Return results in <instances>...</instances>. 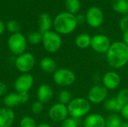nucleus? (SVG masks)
<instances>
[{
	"mask_svg": "<svg viewBox=\"0 0 128 127\" xmlns=\"http://www.w3.org/2000/svg\"><path fill=\"white\" fill-rule=\"evenodd\" d=\"M108 64L115 70L124 67L128 63V46L122 41H116L111 46L106 53Z\"/></svg>",
	"mask_w": 128,
	"mask_h": 127,
	"instance_id": "f257e3e1",
	"label": "nucleus"
},
{
	"mask_svg": "<svg viewBox=\"0 0 128 127\" xmlns=\"http://www.w3.org/2000/svg\"><path fill=\"white\" fill-rule=\"evenodd\" d=\"M77 25L76 15L67 11L58 13L53 19V28L59 34L66 35L72 33Z\"/></svg>",
	"mask_w": 128,
	"mask_h": 127,
	"instance_id": "f03ea898",
	"label": "nucleus"
},
{
	"mask_svg": "<svg viewBox=\"0 0 128 127\" xmlns=\"http://www.w3.org/2000/svg\"><path fill=\"white\" fill-rule=\"evenodd\" d=\"M67 106L70 117L75 119H79L86 116L91 110V103L88 99L83 97L72 99Z\"/></svg>",
	"mask_w": 128,
	"mask_h": 127,
	"instance_id": "7ed1b4c3",
	"label": "nucleus"
},
{
	"mask_svg": "<svg viewBox=\"0 0 128 127\" xmlns=\"http://www.w3.org/2000/svg\"><path fill=\"white\" fill-rule=\"evenodd\" d=\"M27 43V38L21 32L10 34L7 41L8 49L16 56L26 52Z\"/></svg>",
	"mask_w": 128,
	"mask_h": 127,
	"instance_id": "20e7f679",
	"label": "nucleus"
},
{
	"mask_svg": "<svg viewBox=\"0 0 128 127\" xmlns=\"http://www.w3.org/2000/svg\"><path fill=\"white\" fill-rule=\"evenodd\" d=\"M42 44L44 49L50 53L58 52L62 44V40L59 34L55 31H48L43 33Z\"/></svg>",
	"mask_w": 128,
	"mask_h": 127,
	"instance_id": "39448f33",
	"label": "nucleus"
},
{
	"mask_svg": "<svg viewBox=\"0 0 128 127\" xmlns=\"http://www.w3.org/2000/svg\"><path fill=\"white\" fill-rule=\"evenodd\" d=\"M36 59L31 52H24L16 57L14 61L15 67L22 73H29L34 67Z\"/></svg>",
	"mask_w": 128,
	"mask_h": 127,
	"instance_id": "423d86ee",
	"label": "nucleus"
},
{
	"mask_svg": "<svg viewBox=\"0 0 128 127\" xmlns=\"http://www.w3.org/2000/svg\"><path fill=\"white\" fill-rule=\"evenodd\" d=\"M54 82L60 87L71 86L76 81L75 73L67 68H59L52 75Z\"/></svg>",
	"mask_w": 128,
	"mask_h": 127,
	"instance_id": "0eeeda50",
	"label": "nucleus"
},
{
	"mask_svg": "<svg viewBox=\"0 0 128 127\" xmlns=\"http://www.w3.org/2000/svg\"><path fill=\"white\" fill-rule=\"evenodd\" d=\"M108 90L101 85L92 86L88 93V100L91 104H100L104 103L108 97Z\"/></svg>",
	"mask_w": 128,
	"mask_h": 127,
	"instance_id": "6e6552de",
	"label": "nucleus"
},
{
	"mask_svg": "<svg viewBox=\"0 0 128 127\" xmlns=\"http://www.w3.org/2000/svg\"><path fill=\"white\" fill-rule=\"evenodd\" d=\"M85 15L87 24L92 28L100 27L104 21V12L100 7L96 6L89 7Z\"/></svg>",
	"mask_w": 128,
	"mask_h": 127,
	"instance_id": "1a4fd4ad",
	"label": "nucleus"
},
{
	"mask_svg": "<svg viewBox=\"0 0 128 127\" xmlns=\"http://www.w3.org/2000/svg\"><path fill=\"white\" fill-rule=\"evenodd\" d=\"M34 77L30 73H22L14 81V88L17 93L28 92L34 85Z\"/></svg>",
	"mask_w": 128,
	"mask_h": 127,
	"instance_id": "9d476101",
	"label": "nucleus"
},
{
	"mask_svg": "<svg viewBox=\"0 0 128 127\" xmlns=\"http://www.w3.org/2000/svg\"><path fill=\"white\" fill-rule=\"evenodd\" d=\"M111 46L110 38L105 34H96L92 37L91 47L98 53H106Z\"/></svg>",
	"mask_w": 128,
	"mask_h": 127,
	"instance_id": "9b49d317",
	"label": "nucleus"
},
{
	"mask_svg": "<svg viewBox=\"0 0 128 127\" xmlns=\"http://www.w3.org/2000/svg\"><path fill=\"white\" fill-rule=\"evenodd\" d=\"M49 118L54 122H62L67 118H68V110L66 105L62 103H56L52 105L49 109Z\"/></svg>",
	"mask_w": 128,
	"mask_h": 127,
	"instance_id": "f8f14e48",
	"label": "nucleus"
},
{
	"mask_svg": "<svg viewBox=\"0 0 128 127\" xmlns=\"http://www.w3.org/2000/svg\"><path fill=\"white\" fill-rule=\"evenodd\" d=\"M121 83V77L116 71H109L102 78V85L107 90L116 89Z\"/></svg>",
	"mask_w": 128,
	"mask_h": 127,
	"instance_id": "ddd939ff",
	"label": "nucleus"
},
{
	"mask_svg": "<svg viewBox=\"0 0 128 127\" xmlns=\"http://www.w3.org/2000/svg\"><path fill=\"white\" fill-rule=\"evenodd\" d=\"M36 95L38 100L45 104L49 103L52 99L54 93L50 85L47 84H42L38 88Z\"/></svg>",
	"mask_w": 128,
	"mask_h": 127,
	"instance_id": "4468645a",
	"label": "nucleus"
},
{
	"mask_svg": "<svg viewBox=\"0 0 128 127\" xmlns=\"http://www.w3.org/2000/svg\"><path fill=\"white\" fill-rule=\"evenodd\" d=\"M84 127H106V119L98 113H93L86 116L83 121Z\"/></svg>",
	"mask_w": 128,
	"mask_h": 127,
	"instance_id": "2eb2a0df",
	"label": "nucleus"
},
{
	"mask_svg": "<svg viewBox=\"0 0 128 127\" xmlns=\"http://www.w3.org/2000/svg\"><path fill=\"white\" fill-rule=\"evenodd\" d=\"M15 120V113L12 109L0 108V127H10Z\"/></svg>",
	"mask_w": 128,
	"mask_h": 127,
	"instance_id": "dca6fc26",
	"label": "nucleus"
},
{
	"mask_svg": "<svg viewBox=\"0 0 128 127\" xmlns=\"http://www.w3.org/2000/svg\"><path fill=\"white\" fill-rule=\"evenodd\" d=\"M53 26V20L52 16L47 13H43L38 18V27L39 31L43 34L46 31H50Z\"/></svg>",
	"mask_w": 128,
	"mask_h": 127,
	"instance_id": "f3484780",
	"label": "nucleus"
},
{
	"mask_svg": "<svg viewBox=\"0 0 128 127\" xmlns=\"http://www.w3.org/2000/svg\"><path fill=\"white\" fill-rule=\"evenodd\" d=\"M40 67L44 73L53 74L57 70V64L52 58L45 57L40 61Z\"/></svg>",
	"mask_w": 128,
	"mask_h": 127,
	"instance_id": "a211bd4d",
	"label": "nucleus"
},
{
	"mask_svg": "<svg viewBox=\"0 0 128 127\" xmlns=\"http://www.w3.org/2000/svg\"><path fill=\"white\" fill-rule=\"evenodd\" d=\"M3 103L5 107L9 109H12L21 105L20 94L17 92L7 94L3 98Z\"/></svg>",
	"mask_w": 128,
	"mask_h": 127,
	"instance_id": "6ab92c4d",
	"label": "nucleus"
},
{
	"mask_svg": "<svg viewBox=\"0 0 128 127\" xmlns=\"http://www.w3.org/2000/svg\"><path fill=\"white\" fill-rule=\"evenodd\" d=\"M92 37L86 33L80 34L75 39V45L81 49H85L91 46Z\"/></svg>",
	"mask_w": 128,
	"mask_h": 127,
	"instance_id": "aec40b11",
	"label": "nucleus"
},
{
	"mask_svg": "<svg viewBox=\"0 0 128 127\" xmlns=\"http://www.w3.org/2000/svg\"><path fill=\"white\" fill-rule=\"evenodd\" d=\"M112 9L123 15L128 14V0H111Z\"/></svg>",
	"mask_w": 128,
	"mask_h": 127,
	"instance_id": "412c9836",
	"label": "nucleus"
},
{
	"mask_svg": "<svg viewBox=\"0 0 128 127\" xmlns=\"http://www.w3.org/2000/svg\"><path fill=\"white\" fill-rule=\"evenodd\" d=\"M104 108L108 112H120L123 108V106H122L118 103L116 97H112V98L107 99L104 103Z\"/></svg>",
	"mask_w": 128,
	"mask_h": 127,
	"instance_id": "4be33fe9",
	"label": "nucleus"
},
{
	"mask_svg": "<svg viewBox=\"0 0 128 127\" xmlns=\"http://www.w3.org/2000/svg\"><path fill=\"white\" fill-rule=\"evenodd\" d=\"M64 6L67 12L76 15L80 10L81 2L80 0H65Z\"/></svg>",
	"mask_w": 128,
	"mask_h": 127,
	"instance_id": "5701e85b",
	"label": "nucleus"
},
{
	"mask_svg": "<svg viewBox=\"0 0 128 127\" xmlns=\"http://www.w3.org/2000/svg\"><path fill=\"white\" fill-rule=\"evenodd\" d=\"M122 122L121 117L118 115L113 113L106 118V127H120Z\"/></svg>",
	"mask_w": 128,
	"mask_h": 127,
	"instance_id": "b1692460",
	"label": "nucleus"
},
{
	"mask_svg": "<svg viewBox=\"0 0 128 127\" xmlns=\"http://www.w3.org/2000/svg\"><path fill=\"white\" fill-rule=\"evenodd\" d=\"M27 41L30 44L32 45H38L42 43L43 39V34L40 31H34L28 34L27 36Z\"/></svg>",
	"mask_w": 128,
	"mask_h": 127,
	"instance_id": "393cba45",
	"label": "nucleus"
},
{
	"mask_svg": "<svg viewBox=\"0 0 128 127\" xmlns=\"http://www.w3.org/2000/svg\"><path fill=\"white\" fill-rule=\"evenodd\" d=\"M5 27L6 29L12 34H15V33H18L20 32V25L18 22V21L15 20V19H10L8 20L7 22V23L5 24Z\"/></svg>",
	"mask_w": 128,
	"mask_h": 127,
	"instance_id": "a878e982",
	"label": "nucleus"
},
{
	"mask_svg": "<svg viewBox=\"0 0 128 127\" xmlns=\"http://www.w3.org/2000/svg\"><path fill=\"white\" fill-rule=\"evenodd\" d=\"M72 100L71 93L67 90H62L58 94V103L68 106V103Z\"/></svg>",
	"mask_w": 128,
	"mask_h": 127,
	"instance_id": "bb28decb",
	"label": "nucleus"
},
{
	"mask_svg": "<svg viewBox=\"0 0 128 127\" xmlns=\"http://www.w3.org/2000/svg\"><path fill=\"white\" fill-rule=\"evenodd\" d=\"M116 97L122 106H124L128 104V88L122 89Z\"/></svg>",
	"mask_w": 128,
	"mask_h": 127,
	"instance_id": "cd10ccee",
	"label": "nucleus"
},
{
	"mask_svg": "<svg viewBox=\"0 0 128 127\" xmlns=\"http://www.w3.org/2000/svg\"><path fill=\"white\" fill-rule=\"evenodd\" d=\"M37 123L35 120L30 116L23 117L20 121V127H37Z\"/></svg>",
	"mask_w": 128,
	"mask_h": 127,
	"instance_id": "c85d7f7f",
	"label": "nucleus"
},
{
	"mask_svg": "<svg viewBox=\"0 0 128 127\" xmlns=\"http://www.w3.org/2000/svg\"><path fill=\"white\" fill-rule=\"evenodd\" d=\"M78 119L70 117L62 122L61 127H78Z\"/></svg>",
	"mask_w": 128,
	"mask_h": 127,
	"instance_id": "c756f323",
	"label": "nucleus"
},
{
	"mask_svg": "<svg viewBox=\"0 0 128 127\" xmlns=\"http://www.w3.org/2000/svg\"><path fill=\"white\" fill-rule=\"evenodd\" d=\"M44 103H42L41 102H40L38 100L34 102L31 106V110H32V113H34L35 115H38V114L41 113L44 111Z\"/></svg>",
	"mask_w": 128,
	"mask_h": 127,
	"instance_id": "7c9ffc66",
	"label": "nucleus"
},
{
	"mask_svg": "<svg viewBox=\"0 0 128 127\" xmlns=\"http://www.w3.org/2000/svg\"><path fill=\"white\" fill-rule=\"evenodd\" d=\"M119 28L122 31H126L128 30V16H124L119 21Z\"/></svg>",
	"mask_w": 128,
	"mask_h": 127,
	"instance_id": "2f4dec72",
	"label": "nucleus"
},
{
	"mask_svg": "<svg viewBox=\"0 0 128 127\" xmlns=\"http://www.w3.org/2000/svg\"><path fill=\"white\" fill-rule=\"evenodd\" d=\"M20 97L21 100V105L22 104H26L29 100H30V95L28 92H23V93H19Z\"/></svg>",
	"mask_w": 128,
	"mask_h": 127,
	"instance_id": "473e14b6",
	"label": "nucleus"
},
{
	"mask_svg": "<svg viewBox=\"0 0 128 127\" xmlns=\"http://www.w3.org/2000/svg\"><path fill=\"white\" fill-rule=\"evenodd\" d=\"M8 92V86L4 82H0V97H4Z\"/></svg>",
	"mask_w": 128,
	"mask_h": 127,
	"instance_id": "72a5a7b5",
	"label": "nucleus"
},
{
	"mask_svg": "<svg viewBox=\"0 0 128 127\" xmlns=\"http://www.w3.org/2000/svg\"><path fill=\"white\" fill-rule=\"evenodd\" d=\"M120 113H121L122 118L124 120H126V121H128V104L123 106V108L121 110Z\"/></svg>",
	"mask_w": 128,
	"mask_h": 127,
	"instance_id": "f704fd0d",
	"label": "nucleus"
},
{
	"mask_svg": "<svg viewBox=\"0 0 128 127\" xmlns=\"http://www.w3.org/2000/svg\"><path fill=\"white\" fill-rule=\"evenodd\" d=\"M76 21H77V24H83L84 22H86V15L82 14V13H78L76 15Z\"/></svg>",
	"mask_w": 128,
	"mask_h": 127,
	"instance_id": "c9c22d12",
	"label": "nucleus"
},
{
	"mask_svg": "<svg viewBox=\"0 0 128 127\" xmlns=\"http://www.w3.org/2000/svg\"><path fill=\"white\" fill-rule=\"evenodd\" d=\"M122 39H123V43H124L126 45L128 46V30L126 31L123 32V35H122Z\"/></svg>",
	"mask_w": 128,
	"mask_h": 127,
	"instance_id": "e433bc0d",
	"label": "nucleus"
},
{
	"mask_svg": "<svg viewBox=\"0 0 128 127\" xmlns=\"http://www.w3.org/2000/svg\"><path fill=\"white\" fill-rule=\"evenodd\" d=\"M5 29H6L5 24L4 23V22H3V21H2V20L0 19V36H1L4 32Z\"/></svg>",
	"mask_w": 128,
	"mask_h": 127,
	"instance_id": "4c0bfd02",
	"label": "nucleus"
},
{
	"mask_svg": "<svg viewBox=\"0 0 128 127\" xmlns=\"http://www.w3.org/2000/svg\"><path fill=\"white\" fill-rule=\"evenodd\" d=\"M37 127H52L51 125H50L49 124L46 123H41L40 124H38Z\"/></svg>",
	"mask_w": 128,
	"mask_h": 127,
	"instance_id": "58836bf2",
	"label": "nucleus"
},
{
	"mask_svg": "<svg viewBox=\"0 0 128 127\" xmlns=\"http://www.w3.org/2000/svg\"><path fill=\"white\" fill-rule=\"evenodd\" d=\"M120 127H128V121H122Z\"/></svg>",
	"mask_w": 128,
	"mask_h": 127,
	"instance_id": "ea45409f",
	"label": "nucleus"
},
{
	"mask_svg": "<svg viewBox=\"0 0 128 127\" xmlns=\"http://www.w3.org/2000/svg\"></svg>",
	"mask_w": 128,
	"mask_h": 127,
	"instance_id": "a19ab883",
	"label": "nucleus"
}]
</instances>
